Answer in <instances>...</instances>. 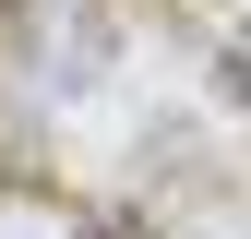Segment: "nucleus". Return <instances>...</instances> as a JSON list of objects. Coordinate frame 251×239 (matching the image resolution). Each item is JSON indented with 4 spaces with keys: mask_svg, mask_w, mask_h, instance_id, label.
<instances>
[{
    "mask_svg": "<svg viewBox=\"0 0 251 239\" xmlns=\"http://www.w3.org/2000/svg\"><path fill=\"white\" fill-rule=\"evenodd\" d=\"M72 239H155V227H144V215H84Z\"/></svg>",
    "mask_w": 251,
    "mask_h": 239,
    "instance_id": "f257e3e1",
    "label": "nucleus"
},
{
    "mask_svg": "<svg viewBox=\"0 0 251 239\" xmlns=\"http://www.w3.org/2000/svg\"><path fill=\"white\" fill-rule=\"evenodd\" d=\"M227 96L251 108V36H227Z\"/></svg>",
    "mask_w": 251,
    "mask_h": 239,
    "instance_id": "f03ea898",
    "label": "nucleus"
}]
</instances>
